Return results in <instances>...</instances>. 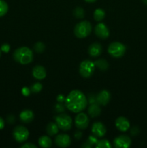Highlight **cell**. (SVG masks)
<instances>
[{"instance_id":"cell-30","label":"cell","mask_w":147,"mask_h":148,"mask_svg":"<svg viewBox=\"0 0 147 148\" xmlns=\"http://www.w3.org/2000/svg\"><path fill=\"white\" fill-rule=\"evenodd\" d=\"M87 141L89 142V144H91L92 146H93L94 145L97 144V143L98 142V140H97V137H95V135H92V136L90 135L89 137H88Z\"/></svg>"},{"instance_id":"cell-14","label":"cell","mask_w":147,"mask_h":148,"mask_svg":"<svg viewBox=\"0 0 147 148\" xmlns=\"http://www.w3.org/2000/svg\"><path fill=\"white\" fill-rule=\"evenodd\" d=\"M110 98L111 95L109 91L103 90L97 95V103L99 105L106 106L110 102Z\"/></svg>"},{"instance_id":"cell-13","label":"cell","mask_w":147,"mask_h":148,"mask_svg":"<svg viewBox=\"0 0 147 148\" xmlns=\"http://www.w3.org/2000/svg\"><path fill=\"white\" fill-rule=\"evenodd\" d=\"M129 121L127 118L124 116H120L116 119L115 120V127L120 132H126L130 128Z\"/></svg>"},{"instance_id":"cell-17","label":"cell","mask_w":147,"mask_h":148,"mask_svg":"<svg viewBox=\"0 0 147 148\" xmlns=\"http://www.w3.org/2000/svg\"><path fill=\"white\" fill-rule=\"evenodd\" d=\"M20 119L22 122L30 123L34 119V114L31 110L25 109L21 111L20 114Z\"/></svg>"},{"instance_id":"cell-12","label":"cell","mask_w":147,"mask_h":148,"mask_svg":"<svg viewBox=\"0 0 147 148\" xmlns=\"http://www.w3.org/2000/svg\"><path fill=\"white\" fill-rule=\"evenodd\" d=\"M55 143L56 145L60 147H68L71 144V140L68 134H59L55 138Z\"/></svg>"},{"instance_id":"cell-37","label":"cell","mask_w":147,"mask_h":148,"mask_svg":"<svg viewBox=\"0 0 147 148\" xmlns=\"http://www.w3.org/2000/svg\"><path fill=\"white\" fill-rule=\"evenodd\" d=\"M92 147V145L91 144H89V143L87 141V140H86V143H84L82 145V147H84V148H89V147Z\"/></svg>"},{"instance_id":"cell-5","label":"cell","mask_w":147,"mask_h":148,"mask_svg":"<svg viewBox=\"0 0 147 148\" xmlns=\"http://www.w3.org/2000/svg\"><path fill=\"white\" fill-rule=\"evenodd\" d=\"M126 47L120 42H113L108 46V51L110 56L114 58H120L125 54Z\"/></svg>"},{"instance_id":"cell-1","label":"cell","mask_w":147,"mask_h":148,"mask_svg":"<svg viewBox=\"0 0 147 148\" xmlns=\"http://www.w3.org/2000/svg\"><path fill=\"white\" fill-rule=\"evenodd\" d=\"M88 104L87 98L82 91L79 90H71L65 100V106L74 113L82 112Z\"/></svg>"},{"instance_id":"cell-24","label":"cell","mask_w":147,"mask_h":148,"mask_svg":"<svg viewBox=\"0 0 147 148\" xmlns=\"http://www.w3.org/2000/svg\"><path fill=\"white\" fill-rule=\"evenodd\" d=\"M97 148H111L112 145L110 144L109 140H98L97 144L95 145Z\"/></svg>"},{"instance_id":"cell-18","label":"cell","mask_w":147,"mask_h":148,"mask_svg":"<svg viewBox=\"0 0 147 148\" xmlns=\"http://www.w3.org/2000/svg\"><path fill=\"white\" fill-rule=\"evenodd\" d=\"M88 114L92 118L99 116L101 114V108L97 103L90 104L88 108Z\"/></svg>"},{"instance_id":"cell-8","label":"cell","mask_w":147,"mask_h":148,"mask_svg":"<svg viewBox=\"0 0 147 148\" xmlns=\"http://www.w3.org/2000/svg\"><path fill=\"white\" fill-rule=\"evenodd\" d=\"M74 123L76 127L81 130H85L88 127L89 124V119L86 114L79 112L75 118Z\"/></svg>"},{"instance_id":"cell-41","label":"cell","mask_w":147,"mask_h":148,"mask_svg":"<svg viewBox=\"0 0 147 148\" xmlns=\"http://www.w3.org/2000/svg\"><path fill=\"white\" fill-rule=\"evenodd\" d=\"M141 1H142V2L144 3L145 5H147V0H141Z\"/></svg>"},{"instance_id":"cell-15","label":"cell","mask_w":147,"mask_h":148,"mask_svg":"<svg viewBox=\"0 0 147 148\" xmlns=\"http://www.w3.org/2000/svg\"><path fill=\"white\" fill-rule=\"evenodd\" d=\"M33 76L35 79L41 80L46 77V70L41 65H37L33 69Z\"/></svg>"},{"instance_id":"cell-26","label":"cell","mask_w":147,"mask_h":148,"mask_svg":"<svg viewBox=\"0 0 147 148\" xmlns=\"http://www.w3.org/2000/svg\"><path fill=\"white\" fill-rule=\"evenodd\" d=\"M46 49V46L42 42H37L34 46V50L37 53H43Z\"/></svg>"},{"instance_id":"cell-40","label":"cell","mask_w":147,"mask_h":148,"mask_svg":"<svg viewBox=\"0 0 147 148\" xmlns=\"http://www.w3.org/2000/svg\"><path fill=\"white\" fill-rule=\"evenodd\" d=\"M85 1H86V2H89V3H92V2H95V1H96L97 0H84Z\"/></svg>"},{"instance_id":"cell-22","label":"cell","mask_w":147,"mask_h":148,"mask_svg":"<svg viewBox=\"0 0 147 148\" xmlns=\"http://www.w3.org/2000/svg\"><path fill=\"white\" fill-rule=\"evenodd\" d=\"M105 12L102 9L98 8L96 9L94 12V19L95 21L100 22L105 18Z\"/></svg>"},{"instance_id":"cell-6","label":"cell","mask_w":147,"mask_h":148,"mask_svg":"<svg viewBox=\"0 0 147 148\" xmlns=\"http://www.w3.org/2000/svg\"><path fill=\"white\" fill-rule=\"evenodd\" d=\"M79 73L84 78H89L93 75L95 70V63L90 60H84L79 65Z\"/></svg>"},{"instance_id":"cell-21","label":"cell","mask_w":147,"mask_h":148,"mask_svg":"<svg viewBox=\"0 0 147 148\" xmlns=\"http://www.w3.org/2000/svg\"><path fill=\"white\" fill-rule=\"evenodd\" d=\"M94 63H95V67H97L98 69L102 71H105L109 68V64H108V61L105 59H99L95 61Z\"/></svg>"},{"instance_id":"cell-20","label":"cell","mask_w":147,"mask_h":148,"mask_svg":"<svg viewBox=\"0 0 147 148\" xmlns=\"http://www.w3.org/2000/svg\"><path fill=\"white\" fill-rule=\"evenodd\" d=\"M38 144L41 147H50L52 145V140L50 137H48V136H41L38 139Z\"/></svg>"},{"instance_id":"cell-34","label":"cell","mask_w":147,"mask_h":148,"mask_svg":"<svg viewBox=\"0 0 147 148\" xmlns=\"http://www.w3.org/2000/svg\"><path fill=\"white\" fill-rule=\"evenodd\" d=\"M37 147L35 145L31 143H25V144L22 145L21 146V148H37Z\"/></svg>"},{"instance_id":"cell-19","label":"cell","mask_w":147,"mask_h":148,"mask_svg":"<svg viewBox=\"0 0 147 148\" xmlns=\"http://www.w3.org/2000/svg\"><path fill=\"white\" fill-rule=\"evenodd\" d=\"M59 129L56 123L50 122L46 127V132L49 136H54L59 132Z\"/></svg>"},{"instance_id":"cell-23","label":"cell","mask_w":147,"mask_h":148,"mask_svg":"<svg viewBox=\"0 0 147 148\" xmlns=\"http://www.w3.org/2000/svg\"><path fill=\"white\" fill-rule=\"evenodd\" d=\"M8 4L4 0H0V17L5 15L8 12Z\"/></svg>"},{"instance_id":"cell-9","label":"cell","mask_w":147,"mask_h":148,"mask_svg":"<svg viewBox=\"0 0 147 148\" xmlns=\"http://www.w3.org/2000/svg\"><path fill=\"white\" fill-rule=\"evenodd\" d=\"M113 144L116 148H128L131 145V139L127 135L118 136L115 138Z\"/></svg>"},{"instance_id":"cell-33","label":"cell","mask_w":147,"mask_h":148,"mask_svg":"<svg viewBox=\"0 0 147 148\" xmlns=\"http://www.w3.org/2000/svg\"><path fill=\"white\" fill-rule=\"evenodd\" d=\"M30 92H31V90H30V88H28L27 87H24V88H23L22 89V95H24V96H28V95H30Z\"/></svg>"},{"instance_id":"cell-35","label":"cell","mask_w":147,"mask_h":148,"mask_svg":"<svg viewBox=\"0 0 147 148\" xmlns=\"http://www.w3.org/2000/svg\"><path fill=\"white\" fill-rule=\"evenodd\" d=\"M56 100H57V101L59 103H62L63 102H65L66 98H65V96L63 95H62V94H60V95H59L57 96V98H56Z\"/></svg>"},{"instance_id":"cell-4","label":"cell","mask_w":147,"mask_h":148,"mask_svg":"<svg viewBox=\"0 0 147 148\" xmlns=\"http://www.w3.org/2000/svg\"><path fill=\"white\" fill-rule=\"evenodd\" d=\"M56 124L59 128L63 131L66 132L71 130L72 127V119L70 116L63 113H61L55 118Z\"/></svg>"},{"instance_id":"cell-42","label":"cell","mask_w":147,"mask_h":148,"mask_svg":"<svg viewBox=\"0 0 147 148\" xmlns=\"http://www.w3.org/2000/svg\"><path fill=\"white\" fill-rule=\"evenodd\" d=\"M1 49H0V57H1Z\"/></svg>"},{"instance_id":"cell-39","label":"cell","mask_w":147,"mask_h":148,"mask_svg":"<svg viewBox=\"0 0 147 148\" xmlns=\"http://www.w3.org/2000/svg\"><path fill=\"white\" fill-rule=\"evenodd\" d=\"M4 121L1 117H0V130L4 129Z\"/></svg>"},{"instance_id":"cell-31","label":"cell","mask_w":147,"mask_h":148,"mask_svg":"<svg viewBox=\"0 0 147 148\" xmlns=\"http://www.w3.org/2000/svg\"><path fill=\"white\" fill-rule=\"evenodd\" d=\"M0 49H1V51L4 52V53H8V52L10 51V46L8 44V43H4V44L1 45Z\"/></svg>"},{"instance_id":"cell-29","label":"cell","mask_w":147,"mask_h":148,"mask_svg":"<svg viewBox=\"0 0 147 148\" xmlns=\"http://www.w3.org/2000/svg\"><path fill=\"white\" fill-rule=\"evenodd\" d=\"M88 103L89 104H92V103H97V95H95V94L91 93L89 94V96H88Z\"/></svg>"},{"instance_id":"cell-10","label":"cell","mask_w":147,"mask_h":148,"mask_svg":"<svg viewBox=\"0 0 147 148\" xmlns=\"http://www.w3.org/2000/svg\"><path fill=\"white\" fill-rule=\"evenodd\" d=\"M95 33L98 38L101 39H106L110 36V30L104 23H99L95 26Z\"/></svg>"},{"instance_id":"cell-25","label":"cell","mask_w":147,"mask_h":148,"mask_svg":"<svg viewBox=\"0 0 147 148\" xmlns=\"http://www.w3.org/2000/svg\"><path fill=\"white\" fill-rule=\"evenodd\" d=\"M85 12L82 7H77L74 10V14L75 17L78 19H82L84 17Z\"/></svg>"},{"instance_id":"cell-32","label":"cell","mask_w":147,"mask_h":148,"mask_svg":"<svg viewBox=\"0 0 147 148\" xmlns=\"http://www.w3.org/2000/svg\"><path fill=\"white\" fill-rule=\"evenodd\" d=\"M140 130L138 127H133L131 130V134L133 136H136L139 134Z\"/></svg>"},{"instance_id":"cell-7","label":"cell","mask_w":147,"mask_h":148,"mask_svg":"<svg viewBox=\"0 0 147 148\" xmlns=\"http://www.w3.org/2000/svg\"><path fill=\"white\" fill-rule=\"evenodd\" d=\"M13 137L18 143H24L28 139L30 133L28 130L23 126H17L12 132Z\"/></svg>"},{"instance_id":"cell-16","label":"cell","mask_w":147,"mask_h":148,"mask_svg":"<svg viewBox=\"0 0 147 148\" xmlns=\"http://www.w3.org/2000/svg\"><path fill=\"white\" fill-rule=\"evenodd\" d=\"M89 54L92 57H97L99 56L102 52V45L99 43H94L89 46L88 49Z\"/></svg>"},{"instance_id":"cell-28","label":"cell","mask_w":147,"mask_h":148,"mask_svg":"<svg viewBox=\"0 0 147 148\" xmlns=\"http://www.w3.org/2000/svg\"><path fill=\"white\" fill-rule=\"evenodd\" d=\"M55 111L58 113L63 112L65 111V106L61 103H59L55 106Z\"/></svg>"},{"instance_id":"cell-3","label":"cell","mask_w":147,"mask_h":148,"mask_svg":"<svg viewBox=\"0 0 147 148\" xmlns=\"http://www.w3.org/2000/svg\"><path fill=\"white\" fill-rule=\"evenodd\" d=\"M92 31V25L87 20L82 21L76 25L74 27V34L78 38H84L87 37Z\"/></svg>"},{"instance_id":"cell-11","label":"cell","mask_w":147,"mask_h":148,"mask_svg":"<svg viewBox=\"0 0 147 148\" xmlns=\"http://www.w3.org/2000/svg\"><path fill=\"white\" fill-rule=\"evenodd\" d=\"M106 127L102 123L99 122V121L95 122L92 127V134L97 138H101V137H104L106 134Z\"/></svg>"},{"instance_id":"cell-27","label":"cell","mask_w":147,"mask_h":148,"mask_svg":"<svg viewBox=\"0 0 147 148\" xmlns=\"http://www.w3.org/2000/svg\"><path fill=\"white\" fill-rule=\"evenodd\" d=\"M43 89V85L40 82H36L34 85H33L30 88V90L31 92H35V93H37V92H40Z\"/></svg>"},{"instance_id":"cell-38","label":"cell","mask_w":147,"mask_h":148,"mask_svg":"<svg viewBox=\"0 0 147 148\" xmlns=\"http://www.w3.org/2000/svg\"><path fill=\"white\" fill-rule=\"evenodd\" d=\"M7 121H8L9 123H13L14 121V117L12 115H10L7 117Z\"/></svg>"},{"instance_id":"cell-36","label":"cell","mask_w":147,"mask_h":148,"mask_svg":"<svg viewBox=\"0 0 147 148\" xmlns=\"http://www.w3.org/2000/svg\"><path fill=\"white\" fill-rule=\"evenodd\" d=\"M82 132L81 131H76L74 133V137L76 140H79V139L82 138Z\"/></svg>"},{"instance_id":"cell-2","label":"cell","mask_w":147,"mask_h":148,"mask_svg":"<svg viewBox=\"0 0 147 148\" xmlns=\"http://www.w3.org/2000/svg\"><path fill=\"white\" fill-rule=\"evenodd\" d=\"M13 58L15 62L21 64H28L33 60V52L30 48L22 46L14 51L13 53Z\"/></svg>"}]
</instances>
